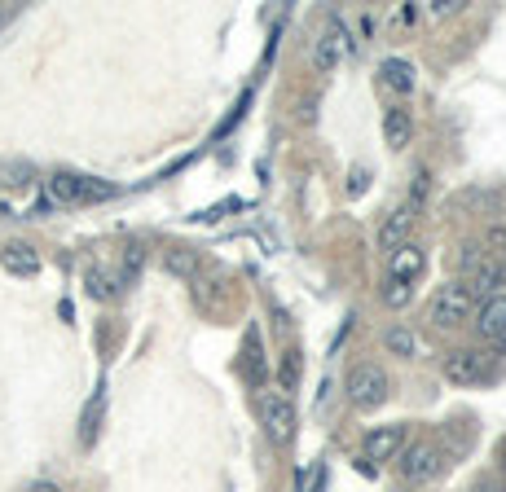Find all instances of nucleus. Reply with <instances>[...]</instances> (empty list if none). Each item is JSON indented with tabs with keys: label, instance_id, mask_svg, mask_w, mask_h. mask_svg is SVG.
<instances>
[{
	"label": "nucleus",
	"instance_id": "obj_1",
	"mask_svg": "<svg viewBox=\"0 0 506 492\" xmlns=\"http://www.w3.org/2000/svg\"><path fill=\"white\" fill-rule=\"evenodd\" d=\"M119 190L115 185H106L98 176H79V172H53L45 180V198H49L53 207H84V202H106V198H115Z\"/></svg>",
	"mask_w": 506,
	"mask_h": 492
},
{
	"label": "nucleus",
	"instance_id": "obj_2",
	"mask_svg": "<svg viewBox=\"0 0 506 492\" xmlns=\"http://www.w3.org/2000/svg\"><path fill=\"white\" fill-rule=\"evenodd\" d=\"M387 369L375 365V361H361V365L348 369V383H344V392L353 400L356 409H379L383 400H387Z\"/></svg>",
	"mask_w": 506,
	"mask_h": 492
},
{
	"label": "nucleus",
	"instance_id": "obj_3",
	"mask_svg": "<svg viewBox=\"0 0 506 492\" xmlns=\"http://www.w3.org/2000/svg\"><path fill=\"white\" fill-rule=\"evenodd\" d=\"M260 422H264V436L274 444H282V448L295 440V426H300V422H295V405H291L282 392L260 395Z\"/></svg>",
	"mask_w": 506,
	"mask_h": 492
},
{
	"label": "nucleus",
	"instance_id": "obj_4",
	"mask_svg": "<svg viewBox=\"0 0 506 492\" xmlns=\"http://www.w3.org/2000/svg\"><path fill=\"white\" fill-rule=\"evenodd\" d=\"M440 470H445V453H440V444L414 440L409 448H405V457H401L405 484H428V479H436Z\"/></svg>",
	"mask_w": 506,
	"mask_h": 492
},
{
	"label": "nucleus",
	"instance_id": "obj_5",
	"mask_svg": "<svg viewBox=\"0 0 506 492\" xmlns=\"http://www.w3.org/2000/svg\"><path fill=\"white\" fill-rule=\"evenodd\" d=\"M353 53V45H348V31H344V23H330L317 40H313V53H308V62H313V71L330 75L344 57Z\"/></svg>",
	"mask_w": 506,
	"mask_h": 492
},
{
	"label": "nucleus",
	"instance_id": "obj_6",
	"mask_svg": "<svg viewBox=\"0 0 506 492\" xmlns=\"http://www.w3.org/2000/svg\"><path fill=\"white\" fill-rule=\"evenodd\" d=\"M476 313V295L467 291V282H454V286H445L436 303H431V321L436 325H462V321Z\"/></svg>",
	"mask_w": 506,
	"mask_h": 492
},
{
	"label": "nucleus",
	"instance_id": "obj_7",
	"mask_svg": "<svg viewBox=\"0 0 506 492\" xmlns=\"http://www.w3.org/2000/svg\"><path fill=\"white\" fill-rule=\"evenodd\" d=\"M440 374H445L449 383H480L484 352H480V347H454V352H445V361H440Z\"/></svg>",
	"mask_w": 506,
	"mask_h": 492
},
{
	"label": "nucleus",
	"instance_id": "obj_8",
	"mask_svg": "<svg viewBox=\"0 0 506 492\" xmlns=\"http://www.w3.org/2000/svg\"><path fill=\"white\" fill-rule=\"evenodd\" d=\"M405 448V426L401 422H387V426H375L366 436V462H392Z\"/></svg>",
	"mask_w": 506,
	"mask_h": 492
},
{
	"label": "nucleus",
	"instance_id": "obj_9",
	"mask_svg": "<svg viewBox=\"0 0 506 492\" xmlns=\"http://www.w3.org/2000/svg\"><path fill=\"white\" fill-rule=\"evenodd\" d=\"M423 269H428V255H423L414 242L397 246V251H392V260H387V277H392V282H405V286H409Z\"/></svg>",
	"mask_w": 506,
	"mask_h": 492
},
{
	"label": "nucleus",
	"instance_id": "obj_10",
	"mask_svg": "<svg viewBox=\"0 0 506 492\" xmlns=\"http://www.w3.org/2000/svg\"><path fill=\"white\" fill-rule=\"evenodd\" d=\"M0 264H5V272H14V277H36V272H40V255H36L31 242H5L0 246Z\"/></svg>",
	"mask_w": 506,
	"mask_h": 492
},
{
	"label": "nucleus",
	"instance_id": "obj_11",
	"mask_svg": "<svg viewBox=\"0 0 506 492\" xmlns=\"http://www.w3.org/2000/svg\"><path fill=\"white\" fill-rule=\"evenodd\" d=\"M476 330H480V339H489V343H502V339H506V295L484 299Z\"/></svg>",
	"mask_w": 506,
	"mask_h": 492
},
{
	"label": "nucleus",
	"instance_id": "obj_12",
	"mask_svg": "<svg viewBox=\"0 0 506 492\" xmlns=\"http://www.w3.org/2000/svg\"><path fill=\"white\" fill-rule=\"evenodd\" d=\"M409 224H414V207L405 202V207H397V211H387V220L379 224V246L383 251H397V246H405V238H409Z\"/></svg>",
	"mask_w": 506,
	"mask_h": 492
},
{
	"label": "nucleus",
	"instance_id": "obj_13",
	"mask_svg": "<svg viewBox=\"0 0 506 492\" xmlns=\"http://www.w3.org/2000/svg\"><path fill=\"white\" fill-rule=\"evenodd\" d=\"M502 282H506V264H498V260H489V255H484L480 264L471 269V282H467V291H471V295H489V299H493Z\"/></svg>",
	"mask_w": 506,
	"mask_h": 492
},
{
	"label": "nucleus",
	"instance_id": "obj_14",
	"mask_svg": "<svg viewBox=\"0 0 506 492\" xmlns=\"http://www.w3.org/2000/svg\"><path fill=\"white\" fill-rule=\"evenodd\" d=\"M409 137H414L409 110H405V106H392V110L383 115V141H387V149H405L409 146Z\"/></svg>",
	"mask_w": 506,
	"mask_h": 492
},
{
	"label": "nucleus",
	"instance_id": "obj_15",
	"mask_svg": "<svg viewBox=\"0 0 506 492\" xmlns=\"http://www.w3.org/2000/svg\"><path fill=\"white\" fill-rule=\"evenodd\" d=\"M379 75H383V88H392V93H414V67H409L405 57H383Z\"/></svg>",
	"mask_w": 506,
	"mask_h": 492
},
{
	"label": "nucleus",
	"instance_id": "obj_16",
	"mask_svg": "<svg viewBox=\"0 0 506 492\" xmlns=\"http://www.w3.org/2000/svg\"><path fill=\"white\" fill-rule=\"evenodd\" d=\"M101 414H106V387H98V392H93V400L84 405V414H79V444H84V448L98 440Z\"/></svg>",
	"mask_w": 506,
	"mask_h": 492
},
{
	"label": "nucleus",
	"instance_id": "obj_17",
	"mask_svg": "<svg viewBox=\"0 0 506 492\" xmlns=\"http://www.w3.org/2000/svg\"><path fill=\"white\" fill-rule=\"evenodd\" d=\"M163 269L172 272V277H199V251H190V246H172V251H163Z\"/></svg>",
	"mask_w": 506,
	"mask_h": 492
},
{
	"label": "nucleus",
	"instance_id": "obj_18",
	"mask_svg": "<svg viewBox=\"0 0 506 492\" xmlns=\"http://www.w3.org/2000/svg\"><path fill=\"white\" fill-rule=\"evenodd\" d=\"M84 291H88L93 299H115V291H119V277H110L106 269H98V264H93V269L84 272Z\"/></svg>",
	"mask_w": 506,
	"mask_h": 492
},
{
	"label": "nucleus",
	"instance_id": "obj_19",
	"mask_svg": "<svg viewBox=\"0 0 506 492\" xmlns=\"http://www.w3.org/2000/svg\"><path fill=\"white\" fill-rule=\"evenodd\" d=\"M243 369H247V378L260 383L264 378V361H260V334L247 330V343H243Z\"/></svg>",
	"mask_w": 506,
	"mask_h": 492
},
{
	"label": "nucleus",
	"instance_id": "obj_20",
	"mask_svg": "<svg viewBox=\"0 0 506 492\" xmlns=\"http://www.w3.org/2000/svg\"><path fill=\"white\" fill-rule=\"evenodd\" d=\"M387 347H392L397 356H414V352H418V334L405 330V325H397V330H387Z\"/></svg>",
	"mask_w": 506,
	"mask_h": 492
},
{
	"label": "nucleus",
	"instance_id": "obj_21",
	"mask_svg": "<svg viewBox=\"0 0 506 492\" xmlns=\"http://www.w3.org/2000/svg\"><path fill=\"white\" fill-rule=\"evenodd\" d=\"M409 295H414V286H405V282H392V277L383 282V303H387V308H405V303H409Z\"/></svg>",
	"mask_w": 506,
	"mask_h": 492
},
{
	"label": "nucleus",
	"instance_id": "obj_22",
	"mask_svg": "<svg viewBox=\"0 0 506 492\" xmlns=\"http://www.w3.org/2000/svg\"><path fill=\"white\" fill-rule=\"evenodd\" d=\"M0 176H5V185H14V190H18V185H31L36 168H31V163H5V168H0Z\"/></svg>",
	"mask_w": 506,
	"mask_h": 492
},
{
	"label": "nucleus",
	"instance_id": "obj_23",
	"mask_svg": "<svg viewBox=\"0 0 506 492\" xmlns=\"http://www.w3.org/2000/svg\"><path fill=\"white\" fill-rule=\"evenodd\" d=\"M295 383H300V352H286L282 356V387L291 392Z\"/></svg>",
	"mask_w": 506,
	"mask_h": 492
},
{
	"label": "nucleus",
	"instance_id": "obj_24",
	"mask_svg": "<svg viewBox=\"0 0 506 492\" xmlns=\"http://www.w3.org/2000/svg\"><path fill=\"white\" fill-rule=\"evenodd\" d=\"M366 185H370V172H366V168H353V172H348V198H361Z\"/></svg>",
	"mask_w": 506,
	"mask_h": 492
},
{
	"label": "nucleus",
	"instance_id": "obj_25",
	"mask_svg": "<svg viewBox=\"0 0 506 492\" xmlns=\"http://www.w3.org/2000/svg\"><path fill=\"white\" fill-rule=\"evenodd\" d=\"M471 492H506V479H502V475H480Z\"/></svg>",
	"mask_w": 506,
	"mask_h": 492
},
{
	"label": "nucleus",
	"instance_id": "obj_26",
	"mask_svg": "<svg viewBox=\"0 0 506 492\" xmlns=\"http://www.w3.org/2000/svg\"><path fill=\"white\" fill-rule=\"evenodd\" d=\"M462 9V0H431V14H454Z\"/></svg>",
	"mask_w": 506,
	"mask_h": 492
},
{
	"label": "nucleus",
	"instance_id": "obj_27",
	"mask_svg": "<svg viewBox=\"0 0 506 492\" xmlns=\"http://www.w3.org/2000/svg\"><path fill=\"white\" fill-rule=\"evenodd\" d=\"M26 492H57V484H45V479H40V484H31Z\"/></svg>",
	"mask_w": 506,
	"mask_h": 492
},
{
	"label": "nucleus",
	"instance_id": "obj_28",
	"mask_svg": "<svg viewBox=\"0 0 506 492\" xmlns=\"http://www.w3.org/2000/svg\"><path fill=\"white\" fill-rule=\"evenodd\" d=\"M0 23H5V9H0Z\"/></svg>",
	"mask_w": 506,
	"mask_h": 492
}]
</instances>
